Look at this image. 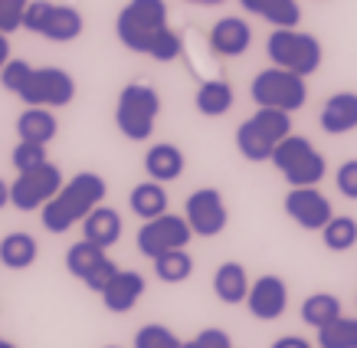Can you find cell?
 Instances as JSON below:
<instances>
[{"mask_svg":"<svg viewBox=\"0 0 357 348\" xmlns=\"http://www.w3.org/2000/svg\"><path fill=\"white\" fill-rule=\"evenodd\" d=\"M105 191H109V187H105V177H102V174L79 171L76 177H69V181L59 187V194L40 210L43 227L50 230V233L73 230L76 224H82L98 204H105Z\"/></svg>","mask_w":357,"mask_h":348,"instance_id":"1","label":"cell"},{"mask_svg":"<svg viewBox=\"0 0 357 348\" xmlns=\"http://www.w3.org/2000/svg\"><path fill=\"white\" fill-rule=\"evenodd\" d=\"M292 135V115L282 109H256L236 129V148L246 161H272V152Z\"/></svg>","mask_w":357,"mask_h":348,"instance_id":"2","label":"cell"},{"mask_svg":"<svg viewBox=\"0 0 357 348\" xmlns=\"http://www.w3.org/2000/svg\"><path fill=\"white\" fill-rule=\"evenodd\" d=\"M167 3L164 0H128L121 7L119 20H115V33L125 50L131 53H144L151 50V43L158 40V33L167 30Z\"/></svg>","mask_w":357,"mask_h":348,"instance_id":"3","label":"cell"},{"mask_svg":"<svg viewBox=\"0 0 357 348\" xmlns=\"http://www.w3.org/2000/svg\"><path fill=\"white\" fill-rule=\"evenodd\" d=\"M158 115H161V96L148 82H128L119 92L115 125L128 142H148L154 135Z\"/></svg>","mask_w":357,"mask_h":348,"instance_id":"4","label":"cell"},{"mask_svg":"<svg viewBox=\"0 0 357 348\" xmlns=\"http://www.w3.org/2000/svg\"><path fill=\"white\" fill-rule=\"evenodd\" d=\"M266 53H269L272 66L289 69L295 76H312V73H318L325 50L318 43V36L298 30V27H289V30H272L269 33Z\"/></svg>","mask_w":357,"mask_h":348,"instance_id":"5","label":"cell"},{"mask_svg":"<svg viewBox=\"0 0 357 348\" xmlns=\"http://www.w3.org/2000/svg\"><path fill=\"white\" fill-rule=\"evenodd\" d=\"M272 164L289 181V187H318L328 171L325 154L305 135H289L285 142H279V148L272 152Z\"/></svg>","mask_w":357,"mask_h":348,"instance_id":"6","label":"cell"},{"mask_svg":"<svg viewBox=\"0 0 357 348\" xmlns=\"http://www.w3.org/2000/svg\"><path fill=\"white\" fill-rule=\"evenodd\" d=\"M249 96L256 102V109H282L292 115L308 102V86H305V76L269 66V69L256 73L252 86H249Z\"/></svg>","mask_w":357,"mask_h":348,"instance_id":"7","label":"cell"},{"mask_svg":"<svg viewBox=\"0 0 357 348\" xmlns=\"http://www.w3.org/2000/svg\"><path fill=\"white\" fill-rule=\"evenodd\" d=\"M66 184L63 171H59V164L46 161L40 168H30V171H20L17 174V181L10 184V204L23 214H30V210H43L56 194H59V187Z\"/></svg>","mask_w":357,"mask_h":348,"instance_id":"8","label":"cell"},{"mask_svg":"<svg viewBox=\"0 0 357 348\" xmlns=\"http://www.w3.org/2000/svg\"><path fill=\"white\" fill-rule=\"evenodd\" d=\"M20 102L40 106V109H63L76 99V82L59 66H33L26 86L17 92Z\"/></svg>","mask_w":357,"mask_h":348,"instance_id":"9","label":"cell"},{"mask_svg":"<svg viewBox=\"0 0 357 348\" xmlns=\"http://www.w3.org/2000/svg\"><path fill=\"white\" fill-rule=\"evenodd\" d=\"M194 240V230L187 224L184 214H161L154 220H144L138 230V253L141 256H161V253H171V250H187V243Z\"/></svg>","mask_w":357,"mask_h":348,"instance_id":"10","label":"cell"},{"mask_svg":"<svg viewBox=\"0 0 357 348\" xmlns=\"http://www.w3.org/2000/svg\"><path fill=\"white\" fill-rule=\"evenodd\" d=\"M184 217L194 230V237H220L229 224V210L217 187H200L187 197Z\"/></svg>","mask_w":357,"mask_h":348,"instance_id":"11","label":"cell"},{"mask_svg":"<svg viewBox=\"0 0 357 348\" xmlns=\"http://www.w3.org/2000/svg\"><path fill=\"white\" fill-rule=\"evenodd\" d=\"M285 214L302 230H318L321 233L328 227V220L335 217V207L318 187H292L285 194Z\"/></svg>","mask_w":357,"mask_h":348,"instance_id":"12","label":"cell"},{"mask_svg":"<svg viewBox=\"0 0 357 348\" xmlns=\"http://www.w3.org/2000/svg\"><path fill=\"white\" fill-rule=\"evenodd\" d=\"M246 309H249V316L259 319V322H275V319H282L285 309H289V286H285V280L266 273L256 283H249Z\"/></svg>","mask_w":357,"mask_h":348,"instance_id":"13","label":"cell"},{"mask_svg":"<svg viewBox=\"0 0 357 348\" xmlns=\"http://www.w3.org/2000/svg\"><path fill=\"white\" fill-rule=\"evenodd\" d=\"M98 296H102V305H105L109 312H115V316L131 312V309L141 303V296H144V276L135 270H119Z\"/></svg>","mask_w":357,"mask_h":348,"instance_id":"14","label":"cell"},{"mask_svg":"<svg viewBox=\"0 0 357 348\" xmlns=\"http://www.w3.org/2000/svg\"><path fill=\"white\" fill-rule=\"evenodd\" d=\"M252 43V30H249V23L243 17H223L210 27V50L217 56H243Z\"/></svg>","mask_w":357,"mask_h":348,"instance_id":"15","label":"cell"},{"mask_svg":"<svg viewBox=\"0 0 357 348\" xmlns=\"http://www.w3.org/2000/svg\"><path fill=\"white\" fill-rule=\"evenodd\" d=\"M187 168L184 152L171 142H158L148 148L144 154V171H148V181H158V184H167V181H177Z\"/></svg>","mask_w":357,"mask_h":348,"instance_id":"16","label":"cell"},{"mask_svg":"<svg viewBox=\"0 0 357 348\" xmlns=\"http://www.w3.org/2000/svg\"><path fill=\"white\" fill-rule=\"evenodd\" d=\"M321 131L328 135H347L357 129V92H335L321 106Z\"/></svg>","mask_w":357,"mask_h":348,"instance_id":"17","label":"cell"},{"mask_svg":"<svg viewBox=\"0 0 357 348\" xmlns=\"http://www.w3.org/2000/svg\"><path fill=\"white\" fill-rule=\"evenodd\" d=\"M121 230H125L121 227V214L115 210V207H105V204H98L96 210L82 220V240L96 243V247H102V250H109V247L119 243Z\"/></svg>","mask_w":357,"mask_h":348,"instance_id":"18","label":"cell"},{"mask_svg":"<svg viewBox=\"0 0 357 348\" xmlns=\"http://www.w3.org/2000/svg\"><path fill=\"white\" fill-rule=\"evenodd\" d=\"M59 131L53 109H40V106H26L17 119V138L20 142H33V145H50Z\"/></svg>","mask_w":357,"mask_h":348,"instance_id":"19","label":"cell"},{"mask_svg":"<svg viewBox=\"0 0 357 348\" xmlns=\"http://www.w3.org/2000/svg\"><path fill=\"white\" fill-rule=\"evenodd\" d=\"M213 293H217L220 303H227V305L246 303V296H249L246 266H243V263H236V260L220 263L217 273H213Z\"/></svg>","mask_w":357,"mask_h":348,"instance_id":"20","label":"cell"},{"mask_svg":"<svg viewBox=\"0 0 357 348\" xmlns=\"http://www.w3.org/2000/svg\"><path fill=\"white\" fill-rule=\"evenodd\" d=\"M239 7L246 13H256L262 20H269L275 30H289V27L302 23L298 0H239Z\"/></svg>","mask_w":357,"mask_h":348,"instance_id":"21","label":"cell"},{"mask_svg":"<svg viewBox=\"0 0 357 348\" xmlns=\"http://www.w3.org/2000/svg\"><path fill=\"white\" fill-rule=\"evenodd\" d=\"M233 102H236V96H233V86H229L227 79H206V82L197 86L194 106L200 115H206V119L227 115V112L233 109Z\"/></svg>","mask_w":357,"mask_h":348,"instance_id":"22","label":"cell"},{"mask_svg":"<svg viewBox=\"0 0 357 348\" xmlns=\"http://www.w3.org/2000/svg\"><path fill=\"white\" fill-rule=\"evenodd\" d=\"M36 256H40V243H36V237L23 233V230H13V233L0 240V263L7 270H30Z\"/></svg>","mask_w":357,"mask_h":348,"instance_id":"23","label":"cell"},{"mask_svg":"<svg viewBox=\"0 0 357 348\" xmlns=\"http://www.w3.org/2000/svg\"><path fill=\"white\" fill-rule=\"evenodd\" d=\"M82 27H86V23H82V13H79L76 7H69V3H53V10L46 17L40 36L53 40V43H73L79 33H82Z\"/></svg>","mask_w":357,"mask_h":348,"instance_id":"24","label":"cell"},{"mask_svg":"<svg viewBox=\"0 0 357 348\" xmlns=\"http://www.w3.org/2000/svg\"><path fill=\"white\" fill-rule=\"evenodd\" d=\"M128 207H131V214L141 220L161 217V214H167V191L158 181H141V184L131 187Z\"/></svg>","mask_w":357,"mask_h":348,"instance_id":"25","label":"cell"},{"mask_svg":"<svg viewBox=\"0 0 357 348\" xmlns=\"http://www.w3.org/2000/svg\"><path fill=\"white\" fill-rule=\"evenodd\" d=\"M105 260H109V253L102 250V247H96V243H89V240H79V243H73V247L66 250V270L73 273L76 280H82V283H86Z\"/></svg>","mask_w":357,"mask_h":348,"instance_id":"26","label":"cell"},{"mask_svg":"<svg viewBox=\"0 0 357 348\" xmlns=\"http://www.w3.org/2000/svg\"><path fill=\"white\" fill-rule=\"evenodd\" d=\"M318 348H357V316H337L335 322L314 328Z\"/></svg>","mask_w":357,"mask_h":348,"instance_id":"27","label":"cell"},{"mask_svg":"<svg viewBox=\"0 0 357 348\" xmlns=\"http://www.w3.org/2000/svg\"><path fill=\"white\" fill-rule=\"evenodd\" d=\"M337 316H344V312H341V299H337L335 293H312L302 303V322L312 328L328 326V322H335Z\"/></svg>","mask_w":357,"mask_h":348,"instance_id":"28","label":"cell"},{"mask_svg":"<svg viewBox=\"0 0 357 348\" xmlns=\"http://www.w3.org/2000/svg\"><path fill=\"white\" fill-rule=\"evenodd\" d=\"M154 276L161 280V283H187L190 280V273H194V256L187 250H171V253H161V256H154Z\"/></svg>","mask_w":357,"mask_h":348,"instance_id":"29","label":"cell"},{"mask_svg":"<svg viewBox=\"0 0 357 348\" xmlns=\"http://www.w3.org/2000/svg\"><path fill=\"white\" fill-rule=\"evenodd\" d=\"M321 243L331 253H347L357 243V220L354 217H331L321 230Z\"/></svg>","mask_w":357,"mask_h":348,"instance_id":"30","label":"cell"},{"mask_svg":"<svg viewBox=\"0 0 357 348\" xmlns=\"http://www.w3.org/2000/svg\"><path fill=\"white\" fill-rule=\"evenodd\" d=\"M135 348H181L184 342L174 335L167 326H158V322H151V326H141L138 332H135V342H131Z\"/></svg>","mask_w":357,"mask_h":348,"instance_id":"31","label":"cell"},{"mask_svg":"<svg viewBox=\"0 0 357 348\" xmlns=\"http://www.w3.org/2000/svg\"><path fill=\"white\" fill-rule=\"evenodd\" d=\"M181 53H184V40H181V33L174 30V27L158 33V40H154L151 50H148V56L158 59V63H174Z\"/></svg>","mask_w":357,"mask_h":348,"instance_id":"32","label":"cell"},{"mask_svg":"<svg viewBox=\"0 0 357 348\" xmlns=\"http://www.w3.org/2000/svg\"><path fill=\"white\" fill-rule=\"evenodd\" d=\"M13 168H17V174L20 171H30V168H40V164L50 161V154H46V145H33V142H17V148H13L10 154Z\"/></svg>","mask_w":357,"mask_h":348,"instance_id":"33","label":"cell"},{"mask_svg":"<svg viewBox=\"0 0 357 348\" xmlns=\"http://www.w3.org/2000/svg\"><path fill=\"white\" fill-rule=\"evenodd\" d=\"M30 73H33V66L26 63V59H10V63L0 69V86L7 89V92H20L23 86H26V79H30Z\"/></svg>","mask_w":357,"mask_h":348,"instance_id":"34","label":"cell"},{"mask_svg":"<svg viewBox=\"0 0 357 348\" xmlns=\"http://www.w3.org/2000/svg\"><path fill=\"white\" fill-rule=\"evenodd\" d=\"M26 7H30V0H0V33L10 36L13 30H20Z\"/></svg>","mask_w":357,"mask_h":348,"instance_id":"35","label":"cell"},{"mask_svg":"<svg viewBox=\"0 0 357 348\" xmlns=\"http://www.w3.org/2000/svg\"><path fill=\"white\" fill-rule=\"evenodd\" d=\"M53 10V0H30V7L23 13V30L30 33H43V23Z\"/></svg>","mask_w":357,"mask_h":348,"instance_id":"36","label":"cell"},{"mask_svg":"<svg viewBox=\"0 0 357 348\" xmlns=\"http://www.w3.org/2000/svg\"><path fill=\"white\" fill-rule=\"evenodd\" d=\"M335 184L347 201H357V158H351V161H344L341 168H337Z\"/></svg>","mask_w":357,"mask_h":348,"instance_id":"37","label":"cell"},{"mask_svg":"<svg viewBox=\"0 0 357 348\" xmlns=\"http://www.w3.org/2000/svg\"><path fill=\"white\" fill-rule=\"evenodd\" d=\"M194 342L200 348H233V338L223 332V328H204V332H197Z\"/></svg>","mask_w":357,"mask_h":348,"instance_id":"38","label":"cell"},{"mask_svg":"<svg viewBox=\"0 0 357 348\" xmlns=\"http://www.w3.org/2000/svg\"><path fill=\"white\" fill-rule=\"evenodd\" d=\"M115 273H119V263H115V260H105V263H102V266H98V270L86 280V286L92 289V293H102V289H105V283H109Z\"/></svg>","mask_w":357,"mask_h":348,"instance_id":"39","label":"cell"},{"mask_svg":"<svg viewBox=\"0 0 357 348\" xmlns=\"http://www.w3.org/2000/svg\"><path fill=\"white\" fill-rule=\"evenodd\" d=\"M269 348H314V345L302 335H282V338H275Z\"/></svg>","mask_w":357,"mask_h":348,"instance_id":"40","label":"cell"},{"mask_svg":"<svg viewBox=\"0 0 357 348\" xmlns=\"http://www.w3.org/2000/svg\"><path fill=\"white\" fill-rule=\"evenodd\" d=\"M10 63V40H7V33H0V69Z\"/></svg>","mask_w":357,"mask_h":348,"instance_id":"41","label":"cell"},{"mask_svg":"<svg viewBox=\"0 0 357 348\" xmlns=\"http://www.w3.org/2000/svg\"><path fill=\"white\" fill-rule=\"evenodd\" d=\"M7 204H10V184H7V181L0 177V210H3Z\"/></svg>","mask_w":357,"mask_h":348,"instance_id":"42","label":"cell"},{"mask_svg":"<svg viewBox=\"0 0 357 348\" xmlns=\"http://www.w3.org/2000/svg\"><path fill=\"white\" fill-rule=\"evenodd\" d=\"M190 3H200V7H217V3H223V0H190Z\"/></svg>","mask_w":357,"mask_h":348,"instance_id":"43","label":"cell"},{"mask_svg":"<svg viewBox=\"0 0 357 348\" xmlns=\"http://www.w3.org/2000/svg\"><path fill=\"white\" fill-rule=\"evenodd\" d=\"M181 348H200V345H197L194 338H187V342H184V345H181Z\"/></svg>","mask_w":357,"mask_h":348,"instance_id":"44","label":"cell"},{"mask_svg":"<svg viewBox=\"0 0 357 348\" xmlns=\"http://www.w3.org/2000/svg\"><path fill=\"white\" fill-rule=\"evenodd\" d=\"M0 348H17L13 342H7V338H0Z\"/></svg>","mask_w":357,"mask_h":348,"instance_id":"45","label":"cell"},{"mask_svg":"<svg viewBox=\"0 0 357 348\" xmlns=\"http://www.w3.org/2000/svg\"><path fill=\"white\" fill-rule=\"evenodd\" d=\"M105 348H119V345H105Z\"/></svg>","mask_w":357,"mask_h":348,"instance_id":"46","label":"cell"}]
</instances>
